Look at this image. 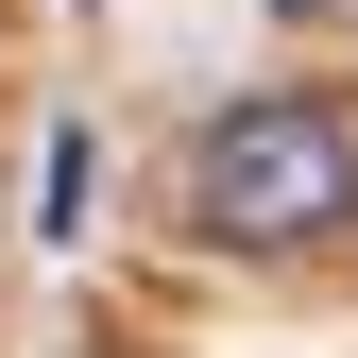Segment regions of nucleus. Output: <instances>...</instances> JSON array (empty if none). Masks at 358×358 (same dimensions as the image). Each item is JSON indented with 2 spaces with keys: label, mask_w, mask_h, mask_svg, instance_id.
Masks as SVG:
<instances>
[{
  "label": "nucleus",
  "mask_w": 358,
  "mask_h": 358,
  "mask_svg": "<svg viewBox=\"0 0 358 358\" xmlns=\"http://www.w3.org/2000/svg\"><path fill=\"white\" fill-rule=\"evenodd\" d=\"M188 239L222 256H324L358 239V120L324 85H256L188 137Z\"/></svg>",
  "instance_id": "f257e3e1"
},
{
  "label": "nucleus",
  "mask_w": 358,
  "mask_h": 358,
  "mask_svg": "<svg viewBox=\"0 0 358 358\" xmlns=\"http://www.w3.org/2000/svg\"><path fill=\"white\" fill-rule=\"evenodd\" d=\"M85 358H120V341H85Z\"/></svg>",
  "instance_id": "f03ea898"
}]
</instances>
